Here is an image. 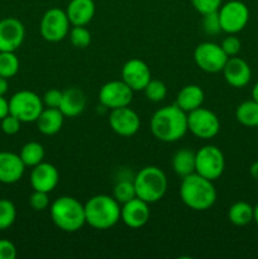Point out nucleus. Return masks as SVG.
Instances as JSON below:
<instances>
[{"label": "nucleus", "mask_w": 258, "mask_h": 259, "mask_svg": "<svg viewBox=\"0 0 258 259\" xmlns=\"http://www.w3.org/2000/svg\"><path fill=\"white\" fill-rule=\"evenodd\" d=\"M172 168L175 174L181 179L195 174L196 168V152H192L191 149L182 148L179 149L172 157Z\"/></svg>", "instance_id": "24"}, {"label": "nucleus", "mask_w": 258, "mask_h": 259, "mask_svg": "<svg viewBox=\"0 0 258 259\" xmlns=\"http://www.w3.org/2000/svg\"><path fill=\"white\" fill-rule=\"evenodd\" d=\"M133 182L137 197L148 204L159 201L166 195L168 186L166 174L156 166H147L139 169Z\"/></svg>", "instance_id": "5"}, {"label": "nucleus", "mask_w": 258, "mask_h": 259, "mask_svg": "<svg viewBox=\"0 0 258 259\" xmlns=\"http://www.w3.org/2000/svg\"><path fill=\"white\" fill-rule=\"evenodd\" d=\"M17 247L9 239H0V259H15Z\"/></svg>", "instance_id": "39"}, {"label": "nucleus", "mask_w": 258, "mask_h": 259, "mask_svg": "<svg viewBox=\"0 0 258 259\" xmlns=\"http://www.w3.org/2000/svg\"><path fill=\"white\" fill-rule=\"evenodd\" d=\"M53 224L66 233H75L86 224L85 206L77 199L61 196L50 207Z\"/></svg>", "instance_id": "4"}, {"label": "nucleus", "mask_w": 258, "mask_h": 259, "mask_svg": "<svg viewBox=\"0 0 258 259\" xmlns=\"http://www.w3.org/2000/svg\"><path fill=\"white\" fill-rule=\"evenodd\" d=\"M121 80L133 91H143L147 83L152 80L151 70L144 61L132 58L121 68Z\"/></svg>", "instance_id": "15"}, {"label": "nucleus", "mask_w": 258, "mask_h": 259, "mask_svg": "<svg viewBox=\"0 0 258 259\" xmlns=\"http://www.w3.org/2000/svg\"><path fill=\"white\" fill-rule=\"evenodd\" d=\"M20 125H22V121L17 116L12 115L10 113L0 120L2 132L4 134H7V136H14V134H17L20 131Z\"/></svg>", "instance_id": "34"}, {"label": "nucleus", "mask_w": 258, "mask_h": 259, "mask_svg": "<svg viewBox=\"0 0 258 259\" xmlns=\"http://www.w3.org/2000/svg\"><path fill=\"white\" fill-rule=\"evenodd\" d=\"M151 132L158 141L164 143L180 141L189 132L187 113L180 109L176 104L159 108L152 115Z\"/></svg>", "instance_id": "1"}, {"label": "nucleus", "mask_w": 258, "mask_h": 259, "mask_svg": "<svg viewBox=\"0 0 258 259\" xmlns=\"http://www.w3.org/2000/svg\"><path fill=\"white\" fill-rule=\"evenodd\" d=\"M86 105V98L82 90L77 88H70L63 91L62 101H61L60 110L67 118H75L80 115Z\"/></svg>", "instance_id": "21"}, {"label": "nucleus", "mask_w": 258, "mask_h": 259, "mask_svg": "<svg viewBox=\"0 0 258 259\" xmlns=\"http://www.w3.org/2000/svg\"><path fill=\"white\" fill-rule=\"evenodd\" d=\"M17 219V209L13 201L8 199H0V232L7 230L14 224Z\"/></svg>", "instance_id": "29"}, {"label": "nucleus", "mask_w": 258, "mask_h": 259, "mask_svg": "<svg viewBox=\"0 0 258 259\" xmlns=\"http://www.w3.org/2000/svg\"><path fill=\"white\" fill-rule=\"evenodd\" d=\"M25 171L19 154L13 152H0V182L12 185L19 181Z\"/></svg>", "instance_id": "19"}, {"label": "nucleus", "mask_w": 258, "mask_h": 259, "mask_svg": "<svg viewBox=\"0 0 258 259\" xmlns=\"http://www.w3.org/2000/svg\"><path fill=\"white\" fill-rule=\"evenodd\" d=\"M252 99H253V100L258 101V82L255 83V85L253 86V89H252Z\"/></svg>", "instance_id": "43"}, {"label": "nucleus", "mask_w": 258, "mask_h": 259, "mask_svg": "<svg viewBox=\"0 0 258 259\" xmlns=\"http://www.w3.org/2000/svg\"><path fill=\"white\" fill-rule=\"evenodd\" d=\"M29 205L35 211H43L50 206V197L48 192L34 191L29 197Z\"/></svg>", "instance_id": "37"}, {"label": "nucleus", "mask_w": 258, "mask_h": 259, "mask_svg": "<svg viewBox=\"0 0 258 259\" xmlns=\"http://www.w3.org/2000/svg\"><path fill=\"white\" fill-rule=\"evenodd\" d=\"M8 89H9V83H8V78L2 77L0 76V96H4L8 93Z\"/></svg>", "instance_id": "41"}, {"label": "nucleus", "mask_w": 258, "mask_h": 259, "mask_svg": "<svg viewBox=\"0 0 258 259\" xmlns=\"http://www.w3.org/2000/svg\"><path fill=\"white\" fill-rule=\"evenodd\" d=\"M20 158H22L23 163L25 167H34L43 162L45 158V148L38 142H28L22 147L19 153Z\"/></svg>", "instance_id": "27"}, {"label": "nucleus", "mask_w": 258, "mask_h": 259, "mask_svg": "<svg viewBox=\"0 0 258 259\" xmlns=\"http://www.w3.org/2000/svg\"><path fill=\"white\" fill-rule=\"evenodd\" d=\"M45 109L42 98L29 90L15 93L9 100V113L17 116L22 123H33Z\"/></svg>", "instance_id": "6"}, {"label": "nucleus", "mask_w": 258, "mask_h": 259, "mask_svg": "<svg viewBox=\"0 0 258 259\" xmlns=\"http://www.w3.org/2000/svg\"><path fill=\"white\" fill-rule=\"evenodd\" d=\"M254 206L245 201H238L233 204L228 210V219L235 227H245L253 222Z\"/></svg>", "instance_id": "25"}, {"label": "nucleus", "mask_w": 258, "mask_h": 259, "mask_svg": "<svg viewBox=\"0 0 258 259\" xmlns=\"http://www.w3.org/2000/svg\"><path fill=\"white\" fill-rule=\"evenodd\" d=\"M253 222H255L258 224V204L254 206V218H253Z\"/></svg>", "instance_id": "44"}, {"label": "nucleus", "mask_w": 258, "mask_h": 259, "mask_svg": "<svg viewBox=\"0 0 258 259\" xmlns=\"http://www.w3.org/2000/svg\"><path fill=\"white\" fill-rule=\"evenodd\" d=\"M228 58L222 46L212 42L200 43L194 51L195 63L200 70L207 73L222 72Z\"/></svg>", "instance_id": "11"}, {"label": "nucleus", "mask_w": 258, "mask_h": 259, "mask_svg": "<svg viewBox=\"0 0 258 259\" xmlns=\"http://www.w3.org/2000/svg\"><path fill=\"white\" fill-rule=\"evenodd\" d=\"M222 48L225 52V55L228 57H234L238 53L240 52V48H242V42L238 37H235V34H229L227 38H224L222 42Z\"/></svg>", "instance_id": "36"}, {"label": "nucleus", "mask_w": 258, "mask_h": 259, "mask_svg": "<svg viewBox=\"0 0 258 259\" xmlns=\"http://www.w3.org/2000/svg\"><path fill=\"white\" fill-rule=\"evenodd\" d=\"M202 28L206 34H218L222 30L219 13L212 12L202 15Z\"/></svg>", "instance_id": "33"}, {"label": "nucleus", "mask_w": 258, "mask_h": 259, "mask_svg": "<svg viewBox=\"0 0 258 259\" xmlns=\"http://www.w3.org/2000/svg\"><path fill=\"white\" fill-rule=\"evenodd\" d=\"M71 43L76 48H86L91 43V33L85 25H75L68 32Z\"/></svg>", "instance_id": "31"}, {"label": "nucleus", "mask_w": 258, "mask_h": 259, "mask_svg": "<svg viewBox=\"0 0 258 259\" xmlns=\"http://www.w3.org/2000/svg\"><path fill=\"white\" fill-rule=\"evenodd\" d=\"M235 118L242 125L248 128L258 126V101L252 99L240 103L235 110Z\"/></svg>", "instance_id": "26"}, {"label": "nucleus", "mask_w": 258, "mask_h": 259, "mask_svg": "<svg viewBox=\"0 0 258 259\" xmlns=\"http://www.w3.org/2000/svg\"><path fill=\"white\" fill-rule=\"evenodd\" d=\"M257 128H258V126H257Z\"/></svg>", "instance_id": "46"}, {"label": "nucleus", "mask_w": 258, "mask_h": 259, "mask_svg": "<svg viewBox=\"0 0 258 259\" xmlns=\"http://www.w3.org/2000/svg\"><path fill=\"white\" fill-rule=\"evenodd\" d=\"M205 94L202 89L197 85H186L179 91L176 98V105L185 113L195 110V109L202 106Z\"/></svg>", "instance_id": "23"}, {"label": "nucleus", "mask_w": 258, "mask_h": 259, "mask_svg": "<svg viewBox=\"0 0 258 259\" xmlns=\"http://www.w3.org/2000/svg\"><path fill=\"white\" fill-rule=\"evenodd\" d=\"M109 125L118 136L132 137L141 128L139 115L128 106L113 109L109 115Z\"/></svg>", "instance_id": "14"}, {"label": "nucleus", "mask_w": 258, "mask_h": 259, "mask_svg": "<svg viewBox=\"0 0 258 259\" xmlns=\"http://www.w3.org/2000/svg\"><path fill=\"white\" fill-rule=\"evenodd\" d=\"M148 205V202L139 197L129 200L128 202L121 205L120 219L123 220L126 227L132 228V229H139V228L144 227L151 217V210H149Z\"/></svg>", "instance_id": "16"}, {"label": "nucleus", "mask_w": 258, "mask_h": 259, "mask_svg": "<svg viewBox=\"0 0 258 259\" xmlns=\"http://www.w3.org/2000/svg\"><path fill=\"white\" fill-rule=\"evenodd\" d=\"M222 72L225 81L235 89H242L247 86L252 77V70L249 65L243 58L237 57V56L228 58Z\"/></svg>", "instance_id": "18"}, {"label": "nucleus", "mask_w": 258, "mask_h": 259, "mask_svg": "<svg viewBox=\"0 0 258 259\" xmlns=\"http://www.w3.org/2000/svg\"><path fill=\"white\" fill-rule=\"evenodd\" d=\"M62 95L63 91L58 90V89H51V90L46 91L45 95H43V105L46 108H55L60 109L61 101H62Z\"/></svg>", "instance_id": "38"}, {"label": "nucleus", "mask_w": 258, "mask_h": 259, "mask_svg": "<svg viewBox=\"0 0 258 259\" xmlns=\"http://www.w3.org/2000/svg\"><path fill=\"white\" fill-rule=\"evenodd\" d=\"M65 12L72 27L86 25L95 15V3L94 0H71Z\"/></svg>", "instance_id": "20"}, {"label": "nucleus", "mask_w": 258, "mask_h": 259, "mask_svg": "<svg viewBox=\"0 0 258 259\" xmlns=\"http://www.w3.org/2000/svg\"><path fill=\"white\" fill-rule=\"evenodd\" d=\"M144 95L149 101L153 103H159V101L164 100L167 95V88L162 81L159 80H151L147 86L144 88Z\"/></svg>", "instance_id": "32"}, {"label": "nucleus", "mask_w": 258, "mask_h": 259, "mask_svg": "<svg viewBox=\"0 0 258 259\" xmlns=\"http://www.w3.org/2000/svg\"><path fill=\"white\" fill-rule=\"evenodd\" d=\"M134 91L123 80H114L104 83L99 91V101L106 109H118L128 106L133 100Z\"/></svg>", "instance_id": "12"}, {"label": "nucleus", "mask_w": 258, "mask_h": 259, "mask_svg": "<svg viewBox=\"0 0 258 259\" xmlns=\"http://www.w3.org/2000/svg\"><path fill=\"white\" fill-rule=\"evenodd\" d=\"M19 71V60L14 52H0V76L14 77Z\"/></svg>", "instance_id": "28"}, {"label": "nucleus", "mask_w": 258, "mask_h": 259, "mask_svg": "<svg viewBox=\"0 0 258 259\" xmlns=\"http://www.w3.org/2000/svg\"><path fill=\"white\" fill-rule=\"evenodd\" d=\"M187 128L197 138L211 139L219 133L220 120L217 114L200 106L187 113Z\"/></svg>", "instance_id": "9"}, {"label": "nucleus", "mask_w": 258, "mask_h": 259, "mask_svg": "<svg viewBox=\"0 0 258 259\" xmlns=\"http://www.w3.org/2000/svg\"><path fill=\"white\" fill-rule=\"evenodd\" d=\"M0 132H2V128H0Z\"/></svg>", "instance_id": "45"}, {"label": "nucleus", "mask_w": 258, "mask_h": 259, "mask_svg": "<svg viewBox=\"0 0 258 259\" xmlns=\"http://www.w3.org/2000/svg\"><path fill=\"white\" fill-rule=\"evenodd\" d=\"M220 18V25L223 32L228 34H237L242 32L249 20V9L239 0H230L220 7L218 10Z\"/></svg>", "instance_id": "7"}, {"label": "nucleus", "mask_w": 258, "mask_h": 259, "mask_svg": "<svg viewBox=\"0 0 258 259\" xmlns=\"http://www.w3.org/2000/svg\"><path fill=\"white\" fill-rule=\"evenodd\" d=\"M58 181H60L58 169L47 162H40L39 164L33 167L30 172V185L34 191H43L50 194L56 189Z\"/></svg>", "instance_id": "17"}, {"label": "nucleus", "mask_w": 258, "mask_h": 259, "mask_svg": "<svg viewBox=\"0 0 258 259\" xmlns=\"http://www.w3.org/2000/svg\"><path fill=\"white\" fill-rule=\"evenodd\" d=\"M65 115L60 109L45 108L35 120L38 131L45 136H55L61 131L63 125Z\"/></svg>", "instance_id": "22"}, {"label": "nucleus", "mask_w": 258, "mask_h": 259, "mask_svg": "<svg viewBox=\"0 0 258 259\" xmlns=\"http://www.w3.org/2000/svg\"><path fill=\"white\" fill-rule=\"evenodd\" d=\"M249 172H250V176L253 177V180L258 182V161H255L254 163H252V166H250L249 168Z\"/></svg>", "instance_id": "42"}, {"label": "nucleus", "mask_w": 258, "mask_h": 259, "mask_svg": "<svg viewBox=\"0 0 258 259\" xmlns=\"http://www.w3.org/2000/svg\"><path fill=\"white\" fill-rule=\"evenodd\" d=\"M86 224L98 230H106L120 220V204L108 195H96L85 205Z\"/></svg>", "instance_id": "3"}, {"label": "nucleus", "mask_w": 258, "mask_h": 259, "mask_svg": "<svg viewBox=\"0 0 258 259\" xmlns=\"http://www.w3.org/2000/svg\"><path fill=\"white\" fill-rule=\"evenodd\" d=\"M24 37L25 28L19 19L8 17L0 20V52H15Z\"/></svg>", "instance_id": "13"}, {"label": "nucleus", "mask_w": 258, "mask_h": 259, "mask_svg": "<svg viewBox=\"0 0 258 259\" xmlns=\"http://www.w3.org/2000/svg\"><path fill=\"white\" fill-rule=\"evenodd\" d=\"M180 197L190 209L195 211H205L217 201V190L212 181L195 172L182 179Z\"/></svg>", "instance_id": "2"}, {"label": "nucleus", "mask_w": 258, "mask_h": 259, "mask_svg": "<svg viewBox=\"0 0 258 259\" xmlns=\"http://www.w3.org/2000/svg\"><path fill=\"white\" fill-rule=\"evenodd\" d=\"M191 3L196 12H199L201 15L218 12L223 5V0H191Z\"/></svg>", "instance_id": "35"}, {"label": "nucleus", "mask_w": 258, "mask_h": 259, "mask_svg": "<svg viewBox=\"0 0 258 259\" xmlns=\"http://www.w3.org/2000/svg\"><path fill=\"white\" fill-rule=\"evenodd\" d=\"M225 169V158L223 152L217 146H204L196 152V168L200 176L215 181Z\"/></svg>", "instance_id": "8"}, {"label": "nucleus", "mask_w": 258, "mask_h": 259, "mask_svg": "<svg viewBox=\"0 0 258 259\" xmlns=\"http://www.w3.org/2000/svg\"><path fill=\"white\" fill-rule=\"evenodd\" d=\"M8 114H9V101L4 96H0V120Z\"/></svg>", "instance_id": "40"}, {"label": "nucleus", "mask_w": 258, "mask_h": 259, "mask_svg": "<svg viewBox=\"0 0 258 259\" xmlns=\"http://www.w3.org/2000/svg\"><path fill=\"white\" fill-rule=\"evenodd\" d=\"M113 197L119 202V204H121V205L125 204V202H128L129 200L137 197L134 182L128 181V180L119 181L118 184L114 186Z\"/></svg>", "instance_id": "30"}, {"label": "nucleus", "mask_w": 258, "mask_h": 259, "mask_svg": "<svg viewBox=\"0 0 258 259\" xmlns=\"http://www.w3.org/2000/svg\"><path fill=\"white\" fill-rule=\"evenodd\" d=\"M70 20L65 10L52 8L43 14L40 20V34L48 42H61L70 32Z\"/></svg>", "instance_id": "10"}]
</instances>
